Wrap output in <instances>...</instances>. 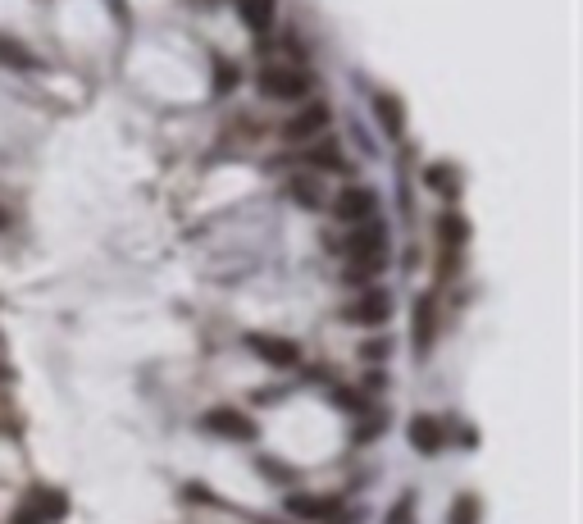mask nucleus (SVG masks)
<instances>
[{"mask_svg":"<svg viewBox=\"0 0 583 524\" xmlns=\"http://www.w3.org/2000/svg\"><path fill=\"white\" fill-rule=\"evenodd\" d=\"M282 510H287L292 519L333 524V519L342 515V497H324V492H297V488H292V492H287V501H282Z\"/></svg>","mask_w":583,"mask_h":524,"instance_id":"6e6552de","label":"nucleus"},{"mask_svg":"<svg viewBox=\"0 0 583 524\" xmlns=\"http://www.w3.org/2000/svg\"><path fill=\"white\" fill-rule=\"evenodd\" d=\"M479 515H483V510H479V497H469V492H465V497H456V506H451V524H479Z\"/></svg>","mask_w":583,"mask_h":524,"instance_id":"412c9836","label":"nucleus"},{"mask_svg":"<svg viewBox=\"0 0 583 524\" xmlns=\"http://www.w3.org/2000/svg\"><path fill=\"white\" fill-rule=\"evenodd\" d=\"M311 87H315V78H311L306 69H297V64H264V69L255 74V92L269 96V101H282V105L306 101Z\"/></svg>","mask_w":583,"mask_h":524,"instance_id":"f03ea898","label":"nucleus"},{"mask_svg":"<svg viewBox=\"0 0 583 524\" xmlns=\"http://www.w3.org/2000/svg\"><path fill=\"white\" fill-rule=\"evenodd\" d=\"M406 438H410V447H415L420 456H438V451L447 447V424H442L438 415H410Z\"/></svg>","mask_w":583,"mask_h":524,"instance_id":"9d476101","label":"nucleus"},{"mask_svg":"<svg viewBox=\"0 0 583 524\" xmlns=\"http://www.w3.org/2000/svg\"><path fill=\"white\" fill-rule=\"evenodd\" d=\"M333 219L338 223H365V219H379V192L374 187H361V183H351V187H342L338 196H333Z\"/></svg>","mask_w":583,"mask_h":524,"instance_id":"0eeeda50","label":"nucleus"},{"mask_svg":"<svg viewBox=\"0 0 583 524\" xmlns=\"http://www.w3.org/2000/svg\"><path fill=\"white\" fill-rule=\"evenodd\" d=\"M424 183H429L433 192H442L447 201L460 196V183H456V169H451V164H429V169H424Z\"/></svg>","mask_w":583,"mask_h":524,"instance_id":"a211bd4d","label":"nucleus"},{"mask_svg":"<svg viewBox=\"0 0 583 524\" xmlns=\"http://www.w3.org/2000/svg\"><path fill=\"white\" fill-rule=\"evenodd\" d=\"M246 351L255 361H264L269 370H297L301 365V342H292V338H278V333H246L242 338Z\"/></svg>","mask_w":583,"mask_h":524,"instance_id":"39448f33","label":"nucleus"},{"mask_svg":"<svg viewBox=\"0 0 583 524\" xmlns=\"http://www.w3.org/2000/svg\"><path fill=\"white\" fill-rule=\"evenodd\" d=\"M255 470H260L269 483H278V488H292V483H297V470H292L287 460H278V456H255Z\"/></svg>","mask_w":583,"mask_h":524,"instance_id":"6ab92c4d","label":"nucleus"},{"mask_svg":"<svg viewBox=\"0 0 583 524\" xmlns=\"http://www.w3.org/2000/svg\"><path fill=\"white\" fill-rule=\"evenodd\" d=\"M64 492H55V488H33L28 497H24V506L15 510V524H55V519H64Z\"/></svg>","mask_w":583,"mask_h":524,"instance_id":"1a4fd4ad","label":"nucleus"},{"mask_svg":"<svg viewBox=\"0 0 583 524\" xmlns=\"http://www.w3.org/2000/svg\"><path fill=\"white\" fill-rule=\"evenodd\" d=\"M301 160L311 164V169H347V160H342V146L324 133V137H315V142H306L301 146Z\"/></svg>","mask_w":583,"mask_h":524,"instance_id":"f8f14e48","label":"nucleus"},{"mask_svg":"<svg viewBox=\"0 0 583 524\" xmlns=\"http://www.w3.org/2000/svg\"><path fill=\"white\" fill-rule=\"evenodd\" d=\"M374 114H379V124H383L388 137H401L406 133V110H401V101L392 92H374Z\"/></svg>","mask_w":583,"mask_h":524,"instance_id":"4468645a","label":"nucleus"},{"mask_svg":"<svg viewBox=\"0 0 583 524\" xmlns=\"http://www.w3.org/2000/svg\"><path fill=\"white\" fill-rule=\"evenodd\" d=\"M338 255H347V279L351 283H374L383 270H388V228H383V219H365V223H356V232L342 242V251Z\"/></svg>","mask_w":583,"mask_h":524,"instance_id":"f257e3e1","label":"nucleus"},{"mask_svg":"<svg viewBox=\"0 0 583 524\" xmlns=\"http://www.w3.org/2000/svg\"><path fill=\"white\" fill-rule=\"evenodd\" d=\"M383 429H388V420H383V415H374L370 424H361V429H356V442H374Z\"/></svg>","mask_w":583,"mask_h":524,"instance_id":"393cba45","label":"nucleus"},{"mask_svg":"<svg viewBox=\"0 0 583 524\" xmlns=\"http://www.w3.org/2000/svg\"><path fill=\"white\" fill-rule=\"evenodd\" d=\"M465 237H469V223H465V214H460V210H442V214H438V242H442L451 255H460Z\"/></svg>","mask_w":583,"mask_h":524,"instance_id":"2eb2a0df","label":"nucleus"},{"mask_svg":"<svg viewBox=\"0 0 583 524\" xmlns=\"http://www.w3.org/2000/svg\"><path fill=\"white\" fill-rule=\"evenodd\" d=\"M210 83H214V92H232V87L242 83V74H237V64H232V60H214Z\"/></svg>","mask_w":583,"mask_h":524,"instance_id":"aec40b11","label":"nucleus"},{"mask_svg":"<svg viewBox=\"0 0 583 524\" xmlns=\"http://www.w3.org/2000/svg\"><path fill=\"white\" fill-rule=\"evenodd\" d=\"M5 228H10V210H5V205H0V232H5Z\"/></svg>","mask_w":583,"mask_h":524,"instance_id":"a878e982","label":"nucleus"},{"mask_svg":"<svg viewBox=\"0 0 583 524\" xmlns=\"http://www.w3.org/2000/svg\"><path fill=\"white\" fill-rule=\"evenodd\" d=\"M0 64L15 69V74H37V69H42V64H37V55H33L24 42L5 37V33H0Z\"/></svg>","mask_w":583,"mask_h":524,"instance_id":"dca6fc26","label":"nucleus"},{"mask_svg":"<svg viewBox=\"0 0 583 524\" xmlns=\"http://www.w3.org/2000/svg\"><path fill=\"white\" fill-rule=\"evenodd\" d=\"M433 338H438V297H420L415 302V351L429 356L433 351Z\"/></svg>","mask_w":583,"mask_h":524,"instance_id":"9b49d317","label":"nucleus"},{"mask_svg":"<svg viewBox=\"0 0 583 524\" xmlns=\"http://www.w3.org/2000/svg\"><path fill=\"white\" fill-rule=\"evenodd\" d=\"M329 124H333L329 101H306L301 110H292V114H287V124H282V142H287V146H306V142L324 137V133H329Z\"/></svg>","mask_w":583,"mask_h":524,"instance_id":"20e7f679","label":"nucleus"},{"mask_svg":"<svg viewBox=\"0 0 583 524\" xmlns=\"http://www.w3.org/2000/svg\"><path fill=\"white\" fill-rule=\"evenodd\" d=\"M282 192L297 201V205H306V210H324L329 201H324V187H320V178H311V173H297V178H287L282 183Z\"/></svg>","mask_w":583,"mask_h":524,"instance_id":"ddd939ff","label":"nucleus"},{"mask_svg":"<svg viewBox=\"0 0 583 524\" xmlns=\"http://www.w3.org/2000/svg\"><path fill=\"white\" fill-rule=\"evenodd\" d=\"M255 524H273V519H255Z\"/></svg>","mask_w":583,"mask_h":524,"instance_id":"bb28decb","label":"nucleus"},{"mask_svg":"<svg viewBox=\"0 0 583 524\" xmlns=\"http://www.w3.org/2000/svg\"><path fill=\"white\" fill-rule=\"evenodd\" d=\"M201 429L210 433V438H223V442H251L260 429H255V420L246 415V410H237V406H210L205 415H201Z\"/></svg>","mask_w":583,"mask_h":524,"instance_id":"423d86ee","label":"nucleus"},{"mask_svg":"<svg viewBox=\"0 0 583 524\" xmlns=\"http://www.w3.org/2000/svg\"><path fill=\"white\" fill-rule=\"evenodd\" d=\"M392 356V342L388 338H370V342H361V361L365 365H383Z\"/></svg>","mask_w":583,"mask_h":524,"instance_id":"4be33fe9","label":"nucleus"},{"mask_svg":"<svg viewBox=\"0 0 583 524\" xmlns=\"http://www.w3.org/2000/svg\"><path fill=\"white\" fill-rule=\"evenodd\" d=\"M237 10H242L246 28L269 33V24H273V0H237Z\"/></svg>","mask_w":583,"mask_h":524,"instance_id":"f3484780","label":"nucleus"},{"mask_svg":"<svg viewBox=\"0 0 583 524\" xmlns=\"http://www.w3.org/2000/svg\"><path fill=\"white\" fill-rule=\"evenodd\" d=\"M342 320L351 324V329H383L388 320H392V297H388V288H374V283H365L347 306H342Z\"/></svg>","mask_w":583,"mask_h":524,"instance_id":"7ed1b4c3","label":"nucleus"},{"mask_svg":"<svg viewBox=\"0 0 583 524\" xmlns=\"http://www.w3.org/2000/svg\"><path fill=\"white\" fill-rule=\"evenodd\" d=\"M333 401H338L342 410H351V415H370V397H361L356 388H338Z\"/></svg>","mask_w":583,"mask_h":524,"instance_id":"5701e85b","label":"nucleus"},{"mask_svg":"<svg viewBox=\"0 0 583 524\" xmlns=\"http://www.w3.org/2000/svg\"><path fill=\"white\" fill-rule=\"evenodd\" d=\"M388 524H415V497H410V492H406V497H401V501L388 510Z\"/></svg>","mask_w":583,"mask_h":524,"instance_id":"b1692460","label":"nucleus"}]
</instances>
